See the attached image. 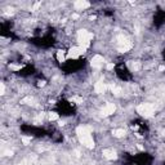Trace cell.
Wrapping results in <instances>:
<instances>
[{"label": "cell", "mask_w": 165, "mask_h": 165, "mask_svg": "<svg viewBox=\"0 0 165 165\" xmlns=\"http://www.w3.org/2000/svg\"><path fill=\"white\" fill-rule=\"evenodd\" d=\"M76 134L79 137L80 142L82 143V146H85L86 148H92L94 147V139L92 134H90V130L86 127H79L76 129Z\"/></svg>", "instance_id": "6da1fadb"}, {"label": "cell", "mask_w": 165, "mask_h": 165, "mask_svg": "<svg viewBox=\"0 0 165 165\" xmlns=\"http://www.w3.org/2000/svg\"><path fill=\"white\" fill-rule=\"evenodd\" d=\"M137 112L142 116L148 117L155 113V107H154V105H151V103H141L138 107H137Z\"/></svg>", "instance_id": "7a4b0ae2"}, {"label": "cell", "mask_w": 165, "mask_h": 165, "mask_svg": "<svg viewBox=\"0 0 165 165\" xmlns=\"http://www.w3.org/2000/svg\"><path fill=\"white\" fill-rule=\"evenodd\" d=\"M105 63V58L101 56V54H96V56H93V58L90 60V66H92L93 69H101L102 66Z\"/></svg>", "instance_id": "3957f363"}, {"label": "cell", "mask_w": 165, "mask_h": 165, "mask_svg": "<svg viewBox=\"0 0 165 165\" xmlns=\"http://www.w3.org/2000/svg\"><path fill=\"white\" fill-rule=\"evenodd\" d=\"M115 105L113 103H106L105 105V107L102 108V116H110V115H112L113 112H115Z\"/></svg>", "instance_id": "277c9868"}, {"label": "cell", "mask_w": 165, "mask_h": 165, "mask_svg": "<svg viewBox=\"0 0 165 165\" xmlns=\"http://www.w3.org/2000/svg\"><path fill=\"white\" fill-rule=\"evenodd\" d=\"M106 89H107V86H106L103 81H98V82H96V85H94V92L97 94H103L106 92Z\"/></svg>", "instance_id": "5b68a950"}, {"label": "cell", "mask_w": 165, "mask_h": 165, "mask_svg": "<svg viewBox=\"0 0 165 165\" xmlns=\"http://www.w3.org/2000/svg\"><path fill=\"white\" fill-rule=\"evenodd\" d=\"M74 7H75L76 10H82V9L89 8L90 3H88V1H75V3H74Z\"/></svg>", "instance_id": "8992f818"}, {"label": "cell", "mask_w": 165, "mask_h": 165, "mask_svg": "<svg viewBox=\"0 0 165 165\" xmlns=\"http://www.w3.org/2000/svg\"><path fill=\"white\" fill-rule=\"evenodd\" d=\"M102 155H103V158L107 159V160H115V159L117 158L116 154H115V152H113L112 150H103Z\"/></svg>", "instance_id": "52a82bcc"}, {"label": "cell", "mask_w": 165, "mask_h": 165, "mask_svg": "<svg viewBox=\"0 0 165 165\" xmlns=\"http://www.w3.org/2000/svg\"><path fill=\"white\" fill-rule=\"evenodd\" d=\"M66 57H67V56H66V52H65V50H57V53H56V58H57V61L58 62H61V63H62V62H65V60H66Z\"/></svg>", "instance_id": "ba28073f"}, {"label": "cell", "mask_w": 165, "mask_h": 165, "mask_svg": "<svg viewBox=\"0 0 165 165\" xmlns=\"http://www.w3.org/2000/svg\"><path fill=\"white\" fill-rule=\"evenodd\" d=\"M113 137H116V138H123V137L125 136V130L124 129H115V130L112 132Z\"/></svg>", "instance_id": "9c48e42d"}, {"label": "cell", "mask_w": 165, "mask_h": 165, "mask_svg": "<svg viewBox=\"0 0 165 165\" xmlns=\"http://www.w3.org/2000/svg\"><path fill=\"white\" fill-rule=\"evenodd\" d=\"M48 119H49L50 121H56V120L60 119V115H58L57 112H49V113H48Z\"/></svg>", "instance_id": "30bf717a"}, {"label": "cell", "mask_w": 165, "mask_h": 165, "mask_svg": "<svg viewBox=\"0 0 165 165\" xmlns=\"http://www.w3.org/2000/svg\"><path fill=\"white\" fill-rule=\"evenodd\" d=\"M21 139H22V143H23V144H26V146L31 142V138H30V137H22Z\"/></svg>", "instance_id": "8fae6325"}, {"label": "cell", "mask_w": 165, "mask_h": 165, "mask_svg": "<svg viewBox=\"0 0 165 165\" xmlns=\"http://www.w3.org/2000/svg\"><path fill=\"white\" fill-rule=\"evenodd\" d=\"M113 67H115V65H113V63H107V66H106V69H107L108 71H110V70H112Z\"/></svg>", "instance_id": "7c38bea8"}, {"label": "cell", "mask_w": 165, "mask_h": 165, "mask_svg": "<svg viewBox=\"0 0 165 165\" xmlns=\"http://www.w3.org/2000/svg\"><path fill=\"white\" fill-rule=\"evenodd\" d=\"M132 165H136V164H132Z\"/></svg>", "instance_id": "4fadbf2b"}]
</instances>
